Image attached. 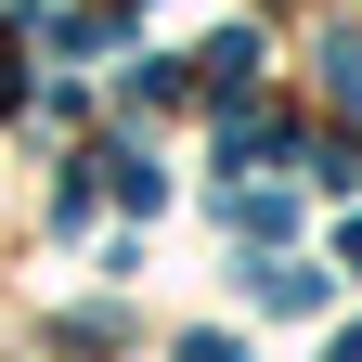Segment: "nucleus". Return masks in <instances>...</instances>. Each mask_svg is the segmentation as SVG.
<instances>
[{
  "label": "nucleus",
  "mask_w": 362,
  "mask_h": 362,
  "mask_svg": "<svg viewBox=\"0 0 362 362\" xmlns=\"http://www.w3.org/2000/svg\"><path fill=\"white\" fill-rule=\"evenodd\" d=\"M324 78H337L349 104H362V26H337V39H324Z\"/></svg>",
  "instance_id": "nucleus-2"
},
{
  "label": "nucleus",
  "mask_w": 362,
  "mask_h": 362,
  "mask_svg": "<svg viewBox=\"0 0 362 362\" xmlns=\"http://www.w3.org/2000/svg\"><path fill=\"white\" fill-rule=\"evenodd\" d=\"M310 298H324V272H298V259H272V272H259V310H310Z\"/></svg>",
  "instance_id": "nucleus-1"
}]
</instances>
